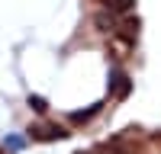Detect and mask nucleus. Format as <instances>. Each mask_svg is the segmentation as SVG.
<instances>
[{"label":"nucleus","mask_w":161,"mask_h":154,"mask_svg":"<svg viewBox=\"0 0 161 154\" xmlns=\"http://www.w3.org/2000/svg\"><path fill=\"white\" fill-rule=\"evenodd\" d=\"M71 132L64 125H52V122H42V125H29V138L32 141H61L68 138Z\"/></svg>","instance_id":"nucleus-1"},{"label":"nucleus","mask_w":161,"mask_h":154,"mask_svg":"<svg viewBox=\"0 0 161 154\" xmlns=\"http://www.w3.org/2000/svg\"><path fill=\"white\" fill-rule=\"evenodd\" d=\"M129 90H132V80L119 71V74H113V80H110V93L116 96V100H126L129 96Z\"/></svg>","instance_id":"nucleus-2"},{"label":"nucleus","mask_w":161,"mask_h":154,"mask_svg":"<svg viewBox=\"0 0 161 154\" xmlns=\"http://www.w3.org/2000/svg\"><path fill=\"white\" fill-rule=\"evenodd\" d=\"M116 29H119V35H123L126 42H136V38H139V19L129 16V19H123V23H116Z\"/></svg>","instance_id":"nucleus-3"},{"label":"nucleus","mask_w":161,"mask_h":154,"mask_svg":"<svg viewBox=\"0 0 161 154\" xmlns=\"http://www.w3.org/2000/svg\"><path fill=\"white\" fill-rule=\"evenodd\" d=\"M100 3L110 10V13H129L132 7H136V0H100Z\"/></svg>","instance_id":"nucleus-4"},{"label":"nucleus","mask_w":161,"mask_h":154,"mask_svg":"<svg viewBox=\"0 0 161 154\" xmlns=\"http://www.w3.org/2000/svg\"><path fill=\"white\" fill-rule=\"evenodd\" d=\"M97 112H100V103H97V106H90V109H84V112H71V122H74V125H80V122H90Z\"/></svg>","instance_id":"nucleus-5"},{"label":"nucleus","mask_w":161,"mask_h":154,"mask_svg":"<svg viewBox=\"0 0 161 154\" xmlns=\"http://www.w3.org/2000/svg\"><path fill=\"white\" fill-rule=\"evenodd\" d=\"M29 106H32L36 112H48V103H45L42 96H29Z\"/></svg>","instance_id":"nucleus-6"},{"label":"nucleus","mask_w":161,"mask_h":154,"mask_svg":"<svg viewBox=\"0 0 161 154\" xmlns=\"http://www.w3.org/2000/svg\"><path fill=\"white\" fill-rule=\"evenodd\" d=\"M0 154H10V151H7V148H0Z\"/></svg>","instance_id":"nucleus-7"}]
</instances>
